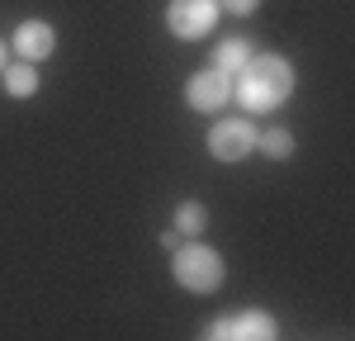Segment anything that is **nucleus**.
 <instances>
[{"mask_svg":"<svg viewBox=\"0 0 355 341\" xmlns=\"http://www.w3.org/2000/svg\"><path fill=\"white\" fill-rule=\"evenodd\" d=\"M289 90H294V71L284 57H251L242 67V81L232 85V95L246 110H275L289 100Z\"/></svg>","mask_w":355,"mask_h":341,"instance_id":"f257e3e1","label":"nucleus"},{"mask_svg":"<svg viewBox=\"0 0 355 341\" xmlns=\"http://www.w3.org/2000/svg\"><path fill=\"white\" fill-rule=\"evenodd\" d=\"M171 270H175V280L194 289V294H214L223 284V256L209 252L204 242H190V247H180L175 261H171Z\"/></svg>","mask_w":355,"mask_h":341,"instance_id":"f03ea898","label":"nucleus"},{"mask_svg":"<svg viewBox=\"0 0 355 341\" xmlns=\"http://www.w3.org/2000/svg\"><path fill=\"white\" fill-rule=\"evenodd\" d=\"M166 24H171L175 38H204L218 24V0H171Z\"/></svg>","mask_w":355,"mask_h":341,"instance_id":"7ed1b4c3","label":"nucleus"},{"mask_svg":"<svg viewBox=\"0 0 355 341\" xmlns=\"http://www.w3.org/2000/svg\"><path fill=\"white\" fill-rule=\"evenodd\" d=\"M251 147H256V128H251L246 119H223L218 128L209 133V152H214L218 161H242Z\"/></svg>","mask_w":355,"mask_h":341,"instance_id":"20e7f679","label":"nucleus"},{"mask_svg":"<svg viewBox=\"0 0 355 341\" xmlns=\"http://www.w3.org/2000/svg\"><path fill=\"white\" fill-rule=\"evenodd\" d=\"M185 100H190V110H204V114H214L223 110L227 100H232V76L227 71H199L190 85H185Z\"/></svg>","mask_w":355,"mask_h":341,"instance_id":"39448f33","label":"nucleus"},{"mask_svg":"<svg viewBox=\"0 0 355 341\" xmlns=\"http://www.w3.org/2000/svg\"><path fill=\"white\" fill-rule=\"evenodd\" d=\"M209 337H218V341H227V337H251V341H270L275 337V317L270 313H237V317H223V322H214L209 327Z\"/></svg>","mask_w":355,"mask_h":341,"instance_id":"423d86ee","label":"nucleus"},{"mask_svg":"<svg viewBox=\"0 0 355 341\" xmlns=\"http://www.w3.org/2000/svg\"><path fill=\"white\" fill-rule=\"evenodd\" d=\"M53 48H57L53 24H38V19H28V24L15 28V53L24 57V62H38V57H48Z\"/></svg>","mask_w":355,"mask_h":341,"instance_id":"0eeeda50","label":"nucleus"},{"mask_svg":"<svg viewBox=\"0 0 355 341\" xmlns=\"http://www.w3.org/2000/svg\"><path fill=\"white\" fill-rule=\"evenodd\" d=\"M214 62H218V71H242L246 62H251V48H246L242 38H227V43H218V53H214Z\"/></svg>","mask_w":355,"mask_h":341,"instance_id":"6e6552de","label":"nucleus"},{"mask_svg":"<svg viewBox=\"0 0 355 341\" xmlns=\"http://www.w3.org/2000/svg\"><path fill=\"white\" fill-rule=\"evenodd\" d=\"M5 90H10V95H33V90H38V71H33L28 62L5 67Z\"/></svg>","mask_w":355,"mask_h":341,"instance_id":"1a4fd4ad","label":"nucleus"},{"mask_svg":"<svg viewBox=\"0 0 355 341\" xmlns=\"http://www.w3.org/2000/svg\"><path fill=\"white\" fill-rule=\"evenodd\" d=\"M256 147H261L266 157L279 161V157H289V152H294V138H289L284 128H270V133H256Z\"/></svg>","mask_w":355,"mask_h":341,"instance_id":"9d476101","label":"nucleus"},{"mask_svg":"<svg viewBox=\"0 0 355 341\" xmlns=\"http://www.w3.org/2000/svg\"><path fill=\"white\" fill-rule=\"evenodd\" d=\"M204 218H209V213H204V204H180L175 227H180V232H199V227H204Z\"/></svg>","mask_w":355,"mask_h":341,"instance_id":"9b49d317","label":"nucleus"},{"mask_svg":"<svg viewBox=\"0 0 355 341\" xmlns=\"http://www.w3.org/2000/svg\"><path fill=\"white\" fill-rule=\"evenodd\" d=\"M261 0H218V10H232V15H251Z\"/></svg>","mask_w":355,"mask_h":341,"instance_id":"f8f14e48","label":"nucleus"},{"mask_svg":"<svg viewBox=\"0 0 355 341\" xmlns=\"http://www.w3.org/2000/svg\"><path fill=\"white\" fill-rule=\"evenodd\" d=\"M0 67H5V43H0Z\"/></svg>","mask_w":355,"mask_h":341,"instance_id":"ddd939ff","label":"nucleus"}]
</instances>
